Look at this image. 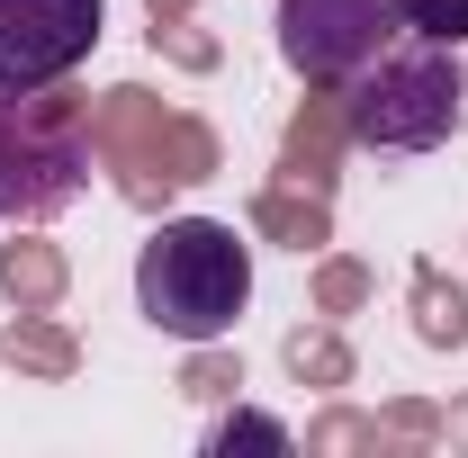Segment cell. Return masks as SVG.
I'll list each match as a JSON object with an SVG mask.
<instances>
[{
  "instance_id": "cell-1",
  "label": "cell",
  "mask_w": 468,
  "mask_h": 458,
  "mask_svg": "<svg viewBox=\"0 0 468 458\" xmlns=\"http://www.w3.org/2000/svg\"><path fill=\"white\" fill-rule=\"evenodd\" d=\"M252 306V252L217 216H172L135 252V315L172 342H226Z\"/></svg>"
},
{
  "instance_id": "cell-2",
  "label": "cell",
  "mask_w": 468,
  "mask_h": 458,
  "mask_svg": "<svg viewBox=\"0 0 468 458\" xmlns=\"http://www.w3.org/2000/svg\"><path fill=\"white\" fill-rule=\"evenodd\" d=\"M90 162L117 180L126 207H163L172 189H198L217 180V126L189 109H163L144 81H117L90 99Z\"/></svg>"
},
{
  "instance_id": "cell-3",
  "label": "cell",
  "mask_w": 468,
  "mask_h": 458,
  "mask_svg": "<svg viewBox=\"0 0 468 458\" xmlns=\"http://www.w3.org/2000/svg\"><path fill=\"white\" fill-rule=\"evenodd\" d=\"M460 99H468L460 46L414 36V46H388L369 72H351L343 126H351V144H369V153H432V144H451Z\"/></svg>"
},
{
  "instance_id": "cell-4",
  "label": "cell",
  "mask_w": 468,
  "mask_h": 458,
  "mask_svg": "<svg viewBox=\"0 0 468 458\" xmlns=\"http://www.w3.org/2000/svg\"><path fill=\"white\" fill-rule=\"evenodd\" d=\"M90 180V99L81 90H18L0 99V216L18 225H46L81 198Z\"/></svg>"
},
{
  "instance_id": "cell-5",
  "label": "cell",
  "mask_w": 468,
  "mask_h": 458,
  "mask_svg": "<svg viewBox=\"0 0 468 458\" xmlns=\"http://www.w3.org/2000/svg\"><path fill=\"white\" fill-rule=\"evenodd\" d=\"M406 36L397 0H280V55L306 90H334Z\"/></svg>"
},
{
  "instance_id": "cell-6",
  "label": "cell",
  "mask_w": 468,
  "mask_h": 458,
  "mask_svg": "<svg viewBox=\"0 0 468 458\" xmlns=\"http://www.w3.org/2000/svg\"><path fill=\"white\" fill-rule=\"evenodd\" d=\"M109 27V0H0V99L72 81Z\"/></svg>"
},
{
  "instance_id": "cell-7",
  "label": "cell",
  "mask_w": 468,
  "mask_h": 458,
  "mask_svg": "<svg viewBox=\"0 0 468 458\" xmlns=\"http://www.w3.org/2000/svg\"><path fill=\"white\" fill-rule=\"evenodd\" d=\"M343 99L334 90H315L306 109L289 117V135H280V180H297V189H315V198H334V180H343Z\"/></svg>"
},
{
  "instance_id": "cell-8",
  "label": "cell",
  "mask_w": 468,
  "mask_h": 458,
  "mask_svg": "<svg viewBox=\"0 0 468 458\" xmlns=\"http://www.w3.org/2000/svg\"><path fill=\"white\" fill-rule=\"evenodd\" d=\"M252 234L280 243V252H324V243H334V198H315V189H297V180H271V189L252 198Z\"/></svg>"
},
{
  "instance_id": "cell-9",
  "label": "cell",
  "mask_w": 468,
  "mask_h": 458,
  "mask_svg": "<svg viewBox=\"0 0 468 458\" xmlns=\"http://www.w3.org/2000/svg\"><path fill=\"white\" fill-rule=\"evenodd\" d=\"M72 270H63V252L46 234H18V243H0V297L18 306V315H55Z\"/></svg>"
},
{
  "instance_id": "cell-10",
  "label": "cell",
  "mask_w": 468,
  "mask_h": 458,
  "mask_svg": "<svg viewBox=\"0 0 468 458\" xmlns=\"http://www.w3.org/2000/svg\"><path fill=\"white\" fill-rule=\"evenodd\" d=\"M0 359H9L18 378H37V387H63V378L81 369V342H72V324H55V315H18V324L0 333Z\"/></svg>"
},
{
  "instance_id": "cell-11",
  "label": "cell",
  "mask_w": 468,
  "mask_h": 458,
  "mask_svg": "<svg viewBox=\"0 0 468 458\" xmlns=\"http://www.w3.org/2000/svg\"><path fill=\"white\" fill-rule=\"evenodd\" d=\"M406 306H414V342H432V350H468V287H460V279H441L432 261H414Z\"/></svg>"
},
{
  "instance_id": "cell-12",
  "label": "cell",
  "mask_w": 468,
  "mask_h": 458,
  "mask_svg": "<svg viewBox=\"0 0 468 458\" xmlns=\"http://www.w3.org/2000/svg\"><path fill=\"white\" fill-rule=\"evenodd\" d=\"M280 359H289V378H297V387H324V396L360 378V359H351V342L334 333V315H324V324H297L289 342H280Z\"/></svg>"
},
{
  "instance_id": "cell-13",
  "label": "cell",
  "mask_w": 468,
  "mask_h": 458,
  "mask_svg": "<svg viewBox=\"0 0 468 458\" xmlns=\"http://www.w3.org/2000/svg\"><path fill=\"white\" fill-rule=\"evenodd\" d=\"M360 450L388 458V441H378V413H360V404H324V413L306 422V458H360Z\"/></svg>"
},
{
  "instance_id": "cell-14",
  "label": "cell",
  "mask_w": 468,
  "mask_h": 458,
  "mask_svg": "<svg viewBox=\"0 0 468 458\" xmlns=\"http://www.w3.org/2000/svg\"><path fill=\"white\" fill-rule=\"evenodd\" d=\"M369 297H378V270H369V261H351V252H315V315L343 324V315H360Z\"/></svg>"
},
{
  "instance_id": "cell-15",
  "label": "cell",
  "mask_w": 468,
  "mask_h": 458,
  "mask_svg": "<svg viewBox=\"0 0 468 458\" xmlns=\"http://www.w3.org/2000/svg\"><path fill=\"white\" fill-rule=\"evenodd\" d=\"M189 404H234V387H243V359H234L226 342H189V359H180V378H172Z\"/></svg>"
},
{
  "instance_id": "cell-16",
  "label": "cell",
  "mask_w": 468,
  "mask_h": 458,
  "mask_svg": "<svg viewBox=\"0 0 468 458\" xmlns=\"http://www.w3.org/2000/svg\"><path fill=\"white\" fill-rule=\"evenodd\" d=\"M207 450H217V458H234V450H297V432L280 422V413H252V404H234L226 422L207 432Z\"/></svg>"
},
{
  "instance_id": "cell-17",
  "label": "cell",
  "mask_w": 468,
  "mask_h": 458,
  "mask_svg": "<svg viewBox=\"0 0 468 458\" xmlns=\"http://www.w3.org/2000/svg\"><path fill=\"white\" fill-rule=\"evenodd\" d=\"M378 441H388V458H397V450H441V404L397 396L388 413H378Z\"/></svg>"
},
{
  "instance_id": "cell-18",
  "label": "cell",
  "mask_w": 468,
  "mask_h": 458,
  "mask_svg": "<svg viewBox=\"0 0 468 458\" xmlns=\"http://www.w3.org/2000/svg\"><path fill=\"white\" fill-rule=\"evenodd\" d=\"M144 36H154V55H172L180 72H217V63H226V46H217L198 18H163V27H144Z\"/></svg>"
},
{
  "instance_id": "cell-19",
  "label": "cell",
  "mask_w": 468,
  "mask_h": 458,
  "mask_svg": "<svg viewBox=\"0 0 468 458\" xmlns=\"http://www.w3.org/2000/svg\"><path fill=\"white\" fill-rule=\"evenodd\" d=\"M406 9V36H432V46H468V0H397Z\"/></svg>"
},
{
  "instance_id": "cell-20",
  "label": "cell",
  "mask_w": 468,
  "mask_h": 458,
  "mask_svg": "<svg viewBox=\"0 0 468 458\" xmlns=\"http://www.w3.org/2000/svg\"><path fill=\"white\" fill-rule=\"evenodd\" d=\"M441 441H451V450H468V396L451 404V413H441Z\"/></svg>"
},
{
  "instance_id": "cell-21",
  "label": "cell",
  "mask_w": 468,
  "mask_h": 458,
  "mask_svg": "<svg viewBox=\"0 0 468 458\" xmlns=\"http://www.w3.org/2000/svg\"><path fill=\"white\" fill-rule=\"evenodd\" d=\"M144 18L163 27V18H198V0H144Z\"/></svg>"
}]
</instances>
